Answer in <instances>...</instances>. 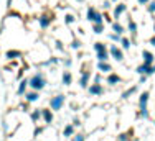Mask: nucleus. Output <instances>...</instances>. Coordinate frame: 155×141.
Segmentation results:
<instances>
[{"label":"nucleus","instance_id":"obj_40","mask_svg":"<svg viewBox=\"0 0 155 141\" xmlns=\"http://www.w3.org/2000/svg\"><path fill=\"white\" fill-rule=\"evenodd\" d=\"M149 43H150V44H152V46L155 48V35H153V36H150V39H149Z\"/></svg>","mask_w":155,"mask_h":141},{"label":"nucleus","instance_id":"obj_14","mask_svg":"<svg viewBox=\"0 0 155 141\" xmlns=\"http://www.w3.org/2000/svg\"><path fill=\"white\" fill-rule=\"evenodd\" d=\"M142 59H143L145 64H150V66H153V62H155L153 53H152V51H149V49H143L142 51Z\"/></svg>","mask_w":155,"mask_h":141},{"label":"nucleus","instance_id":"obj_39","mask_svg":"<svg viewBox=\"0 0 155 141\" xmlns=\"http://www.w3.org/2000/svg\"><path fill=\"white\" fill-rule=\"evenodd\" d=\"M149 2H150V0H137V3H139V5H147Z\"/></svg>","mask_w":155,"mask_h":141},{"label":"nucleus","instance_id":"obj_35","mask_svg":"<svg viewBox=\"0 0 155 141\" xmlns=\"http://www.w3.org/2000/svg\"><path fill=\"white\" fill-rule=\"evenodd\" d=\"M110 5H112V2L110 0H104V3H102V7H104V10H109Z\"/></svg>","mask_w":155,"mask_h":141},{"label":"nucleus","instance_id":"obj_23","mask_svg":"<svg viewBox=\"0 0 155 141\" xmlns=\"http://www.w3.org/2000/svg\"><path fill=\"white\" fill-rule=\"evenodd\" d=\"M137 90H139V85H132L130 89H127L125 92H122V99H124V100H127L129 97H130V95H134Z\"/></svg>","mask_w":155,"mask_h":141},{"label":"nucleus","instance_id":"obj_4","mask_svg":"<svg viewBox=\"0 0 155 141\" xmlns=\"http://www.w3.org/2000/svg\"><path fill=\"white\" fill-rule=\"evenodd\" d=\"M53 15L51 13H43V15H40L38 17V25H40V28L41 30H48L53 25Z\"/></svg>","mask_w":155,"mask_h":141},{"label":"nucleus","instance_id":"obj_45","mask_svg":"<svg viewBox=\"0 0 155 141\" xmlns=\"http://www.w3.org/2000/svg\"><path fill=\"white\" fill-rule=\"evenodd\" d=\"M153 70H155V62H153Z\"/></svg>","mask_w":155,"mask_h":141},{"label":"nucleus","instance_id":"obj_24","mask_svg":"<svg viewBox=\"0 0 155 141\" xmlns=\"http://www.w3.org/2000/svg\"><path fill=\"white\" fill-rule=\"evenodd\" d=\"M132 139V130H129V131L125 133H119L117 135V141H130Z\"/></svg>","mask_w":155,"mask_h":141},{"label":"nucleus","instance_id":"obj_31","mask_svg":"<svg viewBox=\"0 0 155 141\" xmlns=\"http://www.w3.org/2000/svg\"><path fill=\"white\" fill-rule=\"evenodd\" d=\"M73 141H86V136L83 133H74L73 135Z\"/></svg>","mask_w":155,"mask_h":141},{"label":"nucleus","instance_id":"obj_34","mask_svg":"<svg viewBox=\"0 0 155 141\" xmlns=\"http://www.w3.org/2000/svg\"><path fill=\"white\" fill-rule=\"evenodd\" d=\"M71 48H73V49H79V48H81V41H79V39H73Z\"/></svg>","mask_w":155,"mask_h":141},{"label":"nucleus","instance_id":"obj_8","mask_svg":"<svg viewBox=\"0 0 155 141\" xmlns=\"http://www.w3.org/2000/svg\"><path fill=\"white\" fill-rule=\"evenodd\" d=\"M127 12V5H125L124 2H119V3H116V7H114V10H112V15H114V18L116 20H119L122 15Z\"/></svg>","mask_w":155,"mask_h":141},{"label":"nucleus","instance_id":"obj_41","mask_svg":"<svg viewBox=\"0 0 155 141\" xmlns=\"http://www.w3.org/2000/svg\"><path fill=\"white\" fill-rule=\"evenodd\" d=\"M64 66H66V67H69V66H71V59H64Z\"/></svg>","mask_w":155,"mask_h":141},{"label":"nucleus","instance_id":"obj_9","mask_svg":"<svg viewBox=\"0 0 155 141\" xmlns=\"http://www.w3.org/2000/svg\"><path fill=\"white\" fill-rule=\"evenodd\" d=\"M149 99H150V92L145 90L140 94L139 97V110H149L147 108V105H149Z\"/></svg>","mask_w":155,"mask_h":141},{"label":"nucleus","instance_id":"obj_26","mask_svg":"<svg viewBox=\"0 0 155 141\" xmlns=\"http://www.w3.org/2000/svg\"><path fill=\"white\" fill-rule=\"evenodd\" d=\"M93 31L96 33V35H102V33L106 31L104 23H94V25H93Z\"/></svg>","mask_w":155,"mask_h":141},{"label":"nucleus","instance_id":"obj_28","mask_svg":"<svg viewBox=\"0 0 155 141\" xmlns=\"http://www.w3.org/2000/svg\"><path fill=\"white\" fill-rule=\"evenodd\" d=\"M130 46H132L130 39H129V38H125V36H122V39H120V48L127 51V49H130Z\"/></svg>","mask_w":155,"mask_h":141},{"label":"nucleus","instance_id":"obj_12","mask_svg":"<svg viewBox=\"0 0 155 141\" xmlns=\"http://www.w3.org/2000/svg\"><path fill=\"white\" fill-rule=\"evenodd\" d=\"M106 82H107L109 85H117V84L122 82V77H120L119 74H116V72H109L107 77H106Z\"/></svg>","mask_w":155,"mask_h":141},{"label":"nucleus","instance_id":"obj_5","mask_svg":"<svg viewBox=\"0 0 155 141\" xmlns=\"http://www.w3.org/2000/svg\"><path fill=\"white\" fill-rule=\"evenodd\" d=\"M109 54H110V58L116 59L117 62L124 61V51H122V48H119L117 44H110L109 46Z\"/></svg>","mask_w":155,"mask_h":141},{"label":"nucleus","instance_id":"obj_25","mask_svg":"<svg viewBox=\"0 0 155 141\" xmlns=\"http://www.w3.org/2000/svg\"><path fill=\"white\" fill-rule=\"evenodd\" d=\"M30 118H31L33 123H38V120H41V110L35 108V110H33V112L30 113Z\"/></svg>","mask_w":155,"mask_h":141},{"label":"nucleus","instance_id":"obj_47","mask_svg":"<svg viewBox=\"0 0 155 141\" xmlns=\"http://www.w3.org/2000/svg\"><path fill=\"white\" fill-rule=\"evenodd\" d=\"M153 125H155V120H153Z\"/></svg>","mask_w":155,"mask_h":141},{"label":"nucleus","instance_id":"obj_32","mask_svg":"<svg viewBox=\"0 0 155 141\" xmlns=\"http://www.w3.org/2000/svg\"><path fill=\"white\" fill-rule=\"evenodd\" d=\"M147 12H149V13H155V0H153V2L150 0V2L147 3Z\"/></svg>","mask_w":155,"mask_h":141},{"label":"nucleus","instance_id":"obj_2","mask_svg":"<svg viewBox=\"0 0 155 141\" xmlns=\"http://www.w3.org/2000/svg\"><path fill=\"white\" fill-rule=\"evenodd\" d=\"M86 20L91 21V23H104V15L99 12L97 8H94V7H89L86 12Z\"/></svg>","mask_w":155,"mask_h":141},{"label":"nucleus","instance_id":"obj_7","mask_svg":"<svg viewBox=\"0 0 155 141\" xmlns=\"http://www.w3.org/2000/svg\"><path fill=\"white\" fill-rule=\"evenodd\" d=\"M89 82H91V70H86L83 69L81 70V77H79V87L81 89H87L89 87Z\"/></svg>","mask_w":155,"mask_h":141},{"label":"nucleus","instance_id":"obj_21","mask_svg":"<svg viewBox=\"0 0 155 141\" xmlns=\"http://www.w3.org/2000/svg\"><path fill=\"white\" fill-rule=\"evenodd\" d=\"M110 27H112V33H117V35H124L125 33V28L119 23V21H112Z\"/></svg>","mask_w":155,"mask_h":141},{"label":"nucleus","instance_id":"obj_20","mask_svg":"<svg viewBox=\"0 0 155 141\" xmlns=\"http://www.w3.org/2000/svg\"><path fill=\"white\" fill-rule=\"evenodd\" d=\"M127 30H129V33H130L132 36H135V35H137V31H139V27H137V23H135V20H132V18H129Z\"/></svg>","mask_w":155,"mask_h":141},{"label":"nucleus","instance_id":"obj_15","mask_svg":"<svg viewBox=\"0 0 155 141\" xmlns=\"http://www.w3.org/2000/svg\"><path fill=\"white\" fill-rule=\"evenodd\" d=\"M61 82H63V85H66V87H69V85L73 84V74L69 72V70H63Z\"/></svg>","mask_w":155,"mask_h":141},{"label":"nucleus","instance_id":"obj_29","mask_svg":"<svg viewBox=\"0 0 155 141\" xmlns=\"http://www.w3.org/2000/svg\"><path fill=\"white\" fill-rule=\"evenodd\" d=\"M74 21H76V17H74L73 13H66V15H64V23H66V25H73Z\"/></svg>","mask_w":155,"mask_h":141},{"label":"nucleus","instance_id":"obj_30","mask_svg":"<svg viewBox=\"0 0 155 141\" xmlns=\"http://www.w3.org/2000/svg\"><path fill=\"white\" fill-rule=\"evenodd\" d=\"M109 38H110V41H112L114 44H117V43H120V39H122V35H117V33H110Z\"/></svg>","mask_w":155,"mask_h":141},{"label":"nucleus","instance_id":"obj_19","mask_svg":"<svg viewBox=\"0 0 155 141\" xmlns=\"http://www.w3.org/2000/svg\"><path fill=\"white\" fill-rule=\"evenodd\" d=\"M96 58H97V61H99V62H109V58H110L109 49L101 51V53H96Z\"/></svg>","mask_w":155,"mask_h":141},{"label":"nucleus","instance_id":"obj_6","mask_svg":"<svg viewBox=\"0 0 155 141\" xmlns=\"http://www.w3.org/2000/svg\"><path fill=\"white\" fill-rule=\"evenodd\" d=\"M135 72L139 74V76H153L155 70H153V66L150 64H145V62H142V64H139L137 67H135Z\"/></svg>","mask_w":155,"mask_h":141},{"label":"nucleus","instance_id":"obj_18","mask_svg":"<svg viewBox=\"0 0 155 141\" xmlns=\"http://www.w3.org/2000/svg\"><path fill=\"white\" fill-rule=\"evenodd\" d=\"M23 56V53H21L20 49H8L5 53V58L7 59H18V58H21Z\"/></svg>","mask_w":155,"mask_h":141},{"label":"nucleus","instance_id":"obj_3","mask_svg":"<svg viewBox=\"0 0 155 141\" xmlns=\"http://www.w3.org/2000/svg\"><path fill=\"white\" fill-rule=\"evenodd\" d=\"M64 102H66V97L63 94H58V95L50 99V108L53 112H58V110H61L64 107Z\"/></svg>","mask_w":155,"mask_h":141},{"label":"nucleus","instance_id":"obj_1","mask_svg":"<svg viewBox=\"0 0 155 141\" xmlns=\"http://www.w3.org/2000/svg\"><path fill=\"white\" fill-rule=\"evenodd\" d=\"M28 85H30L31 90H36V92L43 90V89L46 87V79H45V76H43L41 72L33 74L30 79H28Z\"/></svg>","mask_w":155,"mask_h":141},{"label":"nucleus","instance_id":"obj_22","mask_svg":"<svg viewBox=\"0 0 155 141\" xmlns=\"http://www.w3.org/2000/svg\"><path fill=\"white\" fill-rule=\"evenodd\" d=\"M73 135H74V127L71 125H66L64 128H63V136L64 138H73Z\"/></svg>","mask_w":155,"mask_h":141},{"label":"nucleus","instance_id":"obj_38","mask_svg":"<svg viewBox=\"0 0 155 141\" xmlns=\"http://www.w3.org/2000/svg\"><path fill=\"white\" fill-rule=\"evenodd\" d=\"M79 125H81L79 118H74V120H73V127H79Z\"/></svg>","mask_w":155,"mask_h":141},{"label":"nucleus","instance_id":"obj_43","mask_svg":"<svg viewBox=\"0 0 155 141\" xmlns=\"http://www.w3.org/2000/svg\"><path fill=\"white\" fill-rule=\"evenodd\" d=\"M110 2H112V3H119L120 0H110Z\"/></svg>","mask_w":155,"mask_h":141},{"label":"nucleus","instance_id":"obj_36","mask_svg":"<svg viewBox=\"0 0 155 141\" xmlns=\"http://www.w3.org/2000/svg\"><path fill=\"white\" fill-rule=\"evenodd\" d=\"M101 80H102L101 72H99V74H96V77H94V84H101Z\"/></svg>","mask_w":155,"mask_h":141},{"label":"nucleus","instance_id":"obj_37","mask_svg":"<svg viewBox=\"0 0 155 141\" xmlns=\"http://www.w3.org/2000/svg\"><path fill=\"white\" fill-rule=\"evenodd\" d=\"M147 77H149V76H140V80H139V84H145V82H147Z\"/></svg>","mask_w":155,"mask_h":141},{"label":"nucleus","instance_id":"obj_13","mask_svg":"<svg viewBox=\"0 0 155 141\" xmlns=\"http://www.w3.org/2000/svg\"><path fill=\"white\" fill-rule=\"evenodd\" d=\"M38 99H40V92H36V90H27L25 92V102L35 103V102H38Z\"/></svg>","mask_w":155,"mask_h":141},{"label":"nucleus","instance_id":"obj_44","mask_svg":"<svg viewBox=\"0 0 155 141\" xmlns=\"http://www.w3.org/2000/svg\"><path fill=\"white\" fill-rule=\"evenodd\" d=\"M76 2H79V3H83V2H84V0H76Z\"/></svg>","mask_w":155,"mask_h":141},{"label":"nucleus","instance_id":"obj_33","mask_svg":"<svg viewBox=\"0 0 155 141\" xmlns=\"http://www.w3.org/2000/svg\"><path fill=\"white\" fill-rule=\"evenodd\" d=\"M139 115L143 118V120H149V118H150V113H149V110H139Z\"/></svg>","mask_w":155,"mask_h":141},{"label":"nucleus","instance_id":"obj_17","mask_svg":"<svg viewBox=\"0 0 155 141\" xmlns=\"http://www.w3.org/2000/svg\"><path fill=\"white\" fill-rule=\"evenodd\" d=\"M97 70L101 74H109V72H112V66L109 62H97Z\"/></svg>","mask_w":155,"mask_h":141},{"label":"nucleus","instance_id":"obj_16","mask_svg":"<svg viewBox=\"0 0 155 141\" xmlns=\"http://www.w3.org/2000/svg\"><path fill=\"white\" fill-rule=\"evenodd\" d=\"M28 79H21L20 80V84H18V89H17V94L18 95H25V92L28 90Z\"/></svg>","mask_w":155,"mask_h":141},{"label":"nucleus","instance_id":"obj_10","mask_svg":"<svg viewBox=\"0 0 155 141\" xmlns=\"http://www.w3.org/2000/svg\"><path fill=\"white\" fill-rule=\"evenodd\" d=\"M87 92H89L91 95H94V97H99V95L104 94V87H102V84H91L89 87H87Z\"/></svg>","mask_w":155,"mask_h":141},{"label":"nucleus","instance_id":"obj_11","mask_svg":"<svg viewBox=\"0 0 155 141\" xmlns=\"http://www.w3.org/2000/svg\"><path fill=\"white\" fill-rule=\"evenodd\" d=\"M41 118H43V121H45V125H51L54 120L53 110L51 108H41Z\"/></svg>","mask_w":155,"mask_h":141},{"label":"nucleus","instance_id":"obj_27","mask_svg":"<svg viewBox=\"0 0 155 141\" xmlns=\"http://www.w3.org/2000/svg\"><path fill=\"white\" fill-rule=\"evenodd\" d=\"M107 49V44H104L102 41H96L94 43V51L96 53H101V51H106Z\"/></svg>","mask_w":155,"mask_h":141},{"label":"nucleus","instance_id":"obj_42","mask_svg":"<svg viewBox=\"0 0 155 141\" xmlns=\"http://www.w3.org/2000/svg\"><path fill=\"white\" fill-rule=\"evenodd\" d=\"M7 5H8V7L12 5V0H7Z\"/></svg>","mask_w":155,"mask_h":141},{"label":"nucleus","instance_id":"obj_46","mask_svg":"<svg viewBox=\"0 0 155 141\" xmlns=\"http://www.w3.org/2000/svg\"><path fill=\"white\" fill-rule=\"evenodd\" d=\"M153 31H155V23H153Z\"/></svg>","mask_w":155,"mask_h":141}]
</instances>
